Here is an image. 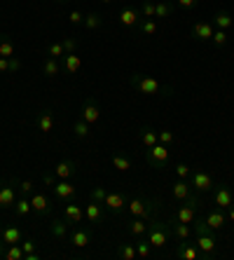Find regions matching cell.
I'll return each instance as SVG.
<instances>
[{"instance_id": "1", "label": "cell", "mask_w": 234, "mask_h": 260, "mask_svg": "<svg viewBox=\"0 0 234 260\" xmlns=\"http://www.w3.org/2000/svg\"><path fill=\"white\" fill-rule=\"evenodd\" d=\"M129 85H131L138 94H145V96H155V94H159V96H171V94H174L171 87L159 85L155 78H148L143 73H133L131 78H129Z\"/></svg>"}, {"instance_id": "2", "label": "cell", "mask_w": 234, "mask_h": 260, "mask_svg": "<svg viewBox=\"0 0 234 260\" xmlns=\"http://www.w3.org/2000/svg\"><path fill=\"white\" fill-rule=\"evenodd\" d=\"M171 239V230H169V223H162L159 218L148 223V242L152 244V248H164Z\"/></svg>"}, {"instance_id": "3", "label": "cell", "mask_w": 234, "mask_h": 260, "mask_svg": "<svg viewBox=\"0 0 234 260\" xmlns=\"http://www.w3.org/2000/svg\"><path fill=\"white\" fill-rule=\"evenodd\" d=\"M187 183L192 185V190L194 192H199V194H204V192H211L213 190V178H211V174H206L204 169H194L192 174H190V178H187Z\"/></svg>"}, {"instance_id": "4", "label": "cell", "mask_w": 234, "mask_h": 260, "mask_svg": "<svg viewBox=\"0 0 234 260\" xmlns=\"http://www.w3.org/2000/svg\"><path fill=\"white\" fill-rule=\"evenodd\" d=\"M194 244L197 248L202 251V260H213L216 258V235L211 232V235H194Z\"/></svg>"}, {"instance_id": "5", "label": "cell", "mask_w": 234, "mask_h": 260, "mask_svg": "<svg viewBox=\"0 0 234 260\" xmlns=\"http://www.w3.org/2000/svg\"><path fill=\"white\" fill-rule=\"evenodd\" d=\"M169 159V148L164 143H155L152 148H145V162L150 167H164Z\"/></svg>"}, {"instance_id": "6", "label": "cell", "mask_w": 234, "mask_h": 260, "mask_svg": "<svg viewBox=\"0 0 234 260\" xmlns=\"http://www.w3.org/2000/svg\"><path fill=\"white\" fill-rule=\"evenodd\" d=\"M213 206H218V209H222V211H227L229 206L234 204V197H232V190H229V185H225V183H220V185H213Z\"/></svg>"}, {"instance_id": "7", "label": "cell", "mask_w": 234, "mask_h": 260, "mask_svg": "<svg viewBox=\"0 0 234 260\" xmlns=\"http://www.w3.org/2000/svg\"><path fill=\"white\" fill-rule=\"evenodd\" d=\"M169 230H171V239H174V242H187V239L192 237V228L187 223L176 220V218L169 220Z\"/></svg>"}, {"instance_id": "8", "label": "cell", "mask_w": 234, "mask_h": 260, "mask_svg": "<svg viewBox=\"0 0 234 260\" xmlns=\"http://www.w3.org/2000/svg\"><path fill=\"white\" fill-rule=\"evenodd\" d=\"M30 206H33V213L36 216H49L52 213V202H49L47 194H42V192H33L30 194Z\"/></svg>"}, {"instance_id": "9", "label": "cell", "mask_w": 234, "mask_h": 260, "mask_svg": "<svg viewBox=\"0 0 234 260\" xmlns=\"http://www.w3.org/2000/svg\"><path fill=\"white\" fill-rule=\"evenodd\" d=\"M14 183L17 181H0V209H14L17 194H14Z\"/></svg>"}, {"instance_id": "10", "label": "cell", "mask_w": 234, "mask_h": 260, "mask_svg": "<svg viewBox=\"0 0 234 260\" xmlns=\"http://www.w3.org/2000/svg\"><path fill=\"white\" fill-rule=\"evenodd\" d=\"M103 206H108L110 213L120 216V213L126 211V197L122 192H108V194H106V202H103Z\"/></svg>"}, {"instance_id": "11", "label": "cell", "mask_w": 234, "mask_h": 260, "mask_svg": "<svg viewBox=\"0 0 234 260\" xmlns=\"http://www.w3.org/2000/svg\"><path fill=\"white\" fill-rule=\"evenodd\" d=\"M80 117H82L84 122H89V124H96L98 120H101V108H98L96 99H87L82 106V110H80Z\"/></svg>"}, {"instance_id": "12", "label": "cell", "mask_w": 234, "mask_h": 260, "mask_svg": "<svg viewBox=\"0 0 234 260\" xmlns=\"http://www.w3.org/2000/svg\"><path fill=\"white\" fill-rule=\"evenodd\" d=\"M52 192H54V197L59 202H71L73 197H75V192H78V190H75V185H73V183H68V181H56V185L54 188H52Z\"/></svg>"}, {"instance_id": "13", "label": "cell", "mask_w": 234, "mask_h": 260, "mask_svg": "<svg viewBox=\"0 0 234 260\" xmlns=\"http://www.w3.org/2000/svg\"><path fill=\"white\" fill-rule=\"evenodd\" d=\"M54 124H56V122H54V113H52L49 108H42L40 113L36 115V127L40 129L42 134H49L52 129H54Z\"/></svg>"}, {"instance_id": "14", "label": "cell", "mask_w": 234, "mask_h": 260, "mask_svg": "<svg viewBox=\"0 0 234 260\" xmlns=\"http://www.w3.org/2000/svg\"><path fill=\"white\" fill-rule=\"evenodd\" d=\"M206 225H209L211 230H222V228H225V223H227V213L222 211V209H211L209 213H206Z\"/></svg>"}, {"instance_id": "15", "label": "cell", "mask_w": 234, "mask_h": 260, "mask_svg": "<svg viewBox=\"0 0 234 260\" xmlns=\"http://www.w3.org/2000/svg\"><path fill=\"white\" fill-rule=\"evenodd\" d=\"M213 30H216V26L211 24V21H197L192 26V38L199 40V43H206V40L213 38Z\"/></svg>"}, {"instance_id": "16", "label": "cell", "mask_w": 234, "mask_h": 260, "mask_svg": "<svg viewBox=\"0 0 234 260\" xmlns=\"http://www.w3.org/2000/svg\"><path fill=\"white\" fill-rule=\"evenodd\" d=\"M63 218H66L71 225H80L84 220V209L80 204H75V202H68V204L63 206Z\"/></svg>"}, {"instance_id": "17", "label": "cell", "mask_w": 234, "mask_h": 260, "mask_svg": "<svg viewBox=\"0 0 234 260\" xmlns=\"http://www.w3.org/2000/svg\"><path fill=\"white\" fill-rule=\"evenodd\" d=\"M84 218H87L91 225H101L103 223V204L91 200L89 204L84 206Z\"/></svg>"}, {"instance_id": "18", "label": "cell", "mask_w": 234, "mask_h": 260, "mask_svg": "<svg viewBox=\"0 0 234 260\" xmlns=\"http://www.w3.org/2000/svg\"><path fill=\"white\" fill-rule=\"evenodd\" d=\"M176 258H183V260H199V258H202V251H199L194 244L178 242V248H176Z\"/></svg>"}, {"instance_id": "19", "label": "cell", "mask_w": 234, "mask_h": 260, "mask_svg": "<svg viewBox=\"0 0 234 260\" xmlns=\"http://www.w3.org/2000/svg\"><path fill=\"white\" fill-rule=\"evenodd\" d=\"M138 21H141V12L136 7H122L120 12V24L126 26V28H136Z\"/></svg>"}, {"instance_id": "20", "label": "cell", "mask_w": 234, "mask_h": 260, "mask_svg": "<svg viewBox=\"0 0 234 260\" xmlns=\"http://www.w3.org/2000/svg\"><path fill=\"white\" fill-rule=\"evenodd\" d=\"M0 239L10 246V244H21V239H24V232H21V228L19 225H7V228H3V235H0Z\"/></svg>"}, {"instance_id": "21", "label": "cell", "mask_w": 234, "mask_h": 260, "mask_svg": "<svg viewBox=\"0 0 234 260\" xmlns=\"http://www.w3.org/2000/svg\"><path fill=\"white\" fill-rule=\"evenodd\" d=\"M71 244L78 248H84L91 244V230L89 228H78V230L71 235Z\"/></svg>"}, {"instance_id": "22", "label": "cell", "mask_w": 234, "mask_h": 260, "mask_svg": "<svg viewBox=\"0 0 234 260\" xmlns=\"http://www.w3.org/2000/svg\"><path fill=\"white\" fill-rule=\"evenodd\" d=\"M174 218H176V220H180V223L192 225V220L197 218V209H192L190 204H185V202H183V206H180V209H176Z\"/></svg>"}, {"instance_id": "23", "label": "cell", "mask_w": 234, "mask_h": 260, "mask_svg": "<svg viewBox=\"0 0 234 260\" xmlns=\"http://www.w3.org/2000/svg\"><path fill=\"white\" fill-rule=\"evenodd\" d=\"M54 174H56V178H61V181H68V178L75 174V162H73V159H61V162L56 164Z\"/></svg>"}, {"instance_id": "24", "label": "cell", "mask_w": 234, "mask_h": 260, "mask_svg": "<svg viewBox=\"0 0 234 260\" xmlns=\"http://www.w3.org/2000/svg\"><path fill=\"white\" fill-rule=\"evenodd\" d=\"M68 220L66 218H54L52 220V225H49V232H52V237L54 239H63V237H68Z\"/></svg>"}, {"instance_id": "25", "label": "cell", "mask_w": 234, "mask_h": 260, "mask_svg": "<svg viewBox=\"0 0 234 260\" xmlns=\"http://www.w3.org/2000/svg\"><path fill=\"white\" fill-rule=\"evenodd\" d=\"M138 139H141V145H143V148H152L155 143H159V136H157V132L152 127H141Z\"/></svg>"}, {"instance_id": "26", "label": "cell", "mask_w": 234, "mask_h": 260, "mask_svg": "<svg viewBox=\"0 0 234 260\" xmlns=\"http://www.w3.org/2000/svg\"><path fill=\"white\" fill-rule=\"evenodd\" d=\"M126 211L136 218H143L145 220V197H133V200L126 202Z\"/></svg>"}, {"instance_id": "27", "label": "cell", "mask_w": 234, "mask_h": 260, "mask_svg": "<svg viewBox=\"0 0 234 260\" xmlns=\"http://www.w3.org/2000/svg\"><path fill=\"white\" fill-rule=\"evenodd\" d=\"M190 194H192V185H190L185 178H180V181L174 183V200L183 202V200H187Z\"/></svg>"}, {"instance_id": "28", "label": "cell", "mask_w": 234, "mask_h": 260, "mask_svg": "<svg viewBox=\"0 0 234 260\" xmlns=\"http://www.w3.org/2000/svg\"><path fill=\"white\" fill-rule=\"evenodd\" d=\"M59 73H61L59 59H54V56H47V59L42 61V75H45V78H56Z\"/></svg>"}, {"instance_id": "29", "label": "cell", "mask_w": 234, "mask_h": 260, "mask_svg": "<svg viewBox=\"0 0 234 260\" xmlns=\"http://www.w3.org/2000/svg\"><path fill=\"white\" fill-rule=\"evenodd\" d=\"M61 68L66 73H78L80 68H82V59H80L75 52L73 54H63V63H61Z\"/></svg>"}, {"instance_id": "30", "label": "cell", "mask_w": 234, "mask_h": 260, "mask_svg": "<svg viewBox=\"0 0 234 260\" xmlns=\"http://www.w3.org/2000/svg\"><path fill=\"white\" fill-rule=\"evenodd\" d=\"M117 258L120 260H136L138 253H136V244H117Z\"/></svg>"}, {"instance_id": "31", "label": "cell", "mask_w": 234, "mask_h": 260, "mask_svg": "<svg viewBox=\"0 0 234 260\" xmlns=\"http://www.w3.org/2000/svg\"><path fill=\"white\" fill-rule=\"evenodd\" d=\"M211 24L216 26V28H220V30H229L232 28V24H234V19H232V14L229 12H218Z\"/></svg>"}, {"instance_id": "32", "label": "cell", "mask_w": 234, "mask_h": 260, "mask_svg": "<svg viewBox=\"0 0 234 260\" xmlns=\"http://www.w3.org/2000/svg\"><path fill=\"white\" fill-rule=\"evenodd\" d=\"M14 213L19 218H28L33 213V206H30V200H26V194H21V200L14 202Z\"/></svg>"}, {"instance_id": "33", "label": "cell", "mask_w": 234, "mask_h": 260, "mask_svg": "<svg viewBox=\"0 0 234 260\" xmlns=\"http://www.w3.org/2000/svg\"><path fill=\"white\" fill-rule=\"evenodd\" d=\"M126 225H129V232H131L133 237H141V235H145V232H148V220H143V218L133 216Z\"/></svg>"}, {"instance_id": "34", "label": "cell", "mask_w": 234, "mask_h": 260, "mask_svg": "<svg viewBox=\"0 0 234 260\" xmlns=\"http://www.w3.org/2000/svg\"><path fill=\"white\" fill-rule=\"evenodd\" d=\"M91 124L89 122H84L82 117H80V120H75V124H73V134H75V139H89V134H91Z\"/></svg>"}, {"instance_id": "35", "label": "cell", "mask_w": 234, "mask_h": 260, "mask_svg": "<svg viewBox=\"0 0 234 260\" xmlns=\"http://www.w3.org/2000/svg\"><path fill=\"white\" fill-rule=\"evenodd\" d=\"M82 26H84V28H89V30H96V28H101V26H103V17L98 12H89L87 17H84Z\"/></svg>"}, {"instance_id": "36", "label": "cell", "mask_w": 234, "mask_h": 260, "mask_svg": "<svg viewBox=\"0 0 234 260\" xmlns=\"http://www.w3.org/2000/svg\"><path fill=\"white\" fill-rule=\"evenodd\" d=\"M24 248H21V244H10V246L5 248V260H24Z\"/></svg>"}, {"instance_id": "37", "label": "cell", "mask_w": 234, "mask_h": 260, "mask_svg": "<svg viewBox=\"0 0 234 260\" xmlns=\"http://www.w3.org/2000/svg\"><path fill=\"white\" fill-rule=\"evenodd\" d=\"M174 12V5L171 3H155V17L157 19H169Z\"/></svg>"}, {"instance_id": "38", "label": "cell", "mask_w": 234, "mask_h": 260, "mask_svg": "<svg viewBox=\"0 0 234 260\" xmlns=\"http://www.w3.org/2000/svg\"><path fill=\"white\" fill-rule=\"evenodd\" d=\"M136 28L141 30L143 36H155V33H157V24L152 21V19H141Z\"/></svg>"}, {"instance_id": "39", "label": "cell", "mask_w": 234, "mask_h": 260, "mask_svg": "<svg viewBox=\"0 0 234 260\" xmlns=\"http://www.w3.org/2000/svg\"><path fill=\"white\" fill-rule=\"evenodd\" d=\"M0 56H5V59L14 56V45L7 36H0Z\"/></svg>"}, {"instance_id": "40", "label": "cell", "mask_w": 234, "mask_h": 260, "mask_svg": "<svg viewBox=\"0 0 234 260\" xmlns=\"http://www.w3.org/2000/svg\"><path fill=\"white\" fill-rule=\"evenodd\" d=\"M113 167L117 171H129L131 169V159L124 157V155H113Z\"/></svg>"}, {"instance_id": "41", "label": "cell", "mask_w": 234, "mask_h": 260, "mask_svg": "<svg viewBox=\"0 0 234 260\" xmlns=\"http://www.w3.org/2000/svg\"><path fill=\"white\" fill-rule=\"evenodd\" d=\"M136 253H138V258H150L152 255V244L150 242H143V239H141V242H136Z\"/></svg>"}, {"instance_id": "42", "label": "cell", "mask_w": 234, "mask_h": 260, "mask_svg": "<svg viewBox=\"0 0 234 260\" xmlns=\"http://www.w3.org/2000/svg\"><path fill=\"white\" fill-rule=\"evenodd\" d=\"M227 30H220V28H216L213 30V38H211V43L216 45V47H225L227 45Z\"/></svg>"}, {"instance_id": "43", "label": "cell", "mask_w": 234, "mask_h": 260, "mask_svg": "<svg viewBox=\"0 0 234 260\" xmlns=\"http://www.w3.org/2000/svg\"><path fill=\"white\" fill-rule=\"evenodd\" d=\"M141 17H145V19L155 17V3H152V0H143V5H141Z\"/></svg>"}, {"instance_id": "44", "label": "cell", "mask_w": 234, "mask_h": 260, "mask_svg": "<svg viewBox=\"0 0 234 260\" xmlns=\"http://www.w3.org/2000/svg\"><path fill=\"white\" fill-rule=\"evenodd\" d=\"M106 194H108V190L103 188V185H96V188L91 190V200L98 202V204H103V202H106Z\"/></svg>"}, {"instance_id": "45", "label": "cell", "mask_w": 234, "mask_h": 260, "mask_svg": "<svg viewBox=\"0 0 234 260\" xmlns=\"http://www.w3.org/2000/svg\"><path fill=\"white\" fill-rule=\"evenodd\" d=\"M174 171H176V176H178V178H185V181H187V178H190V174H192V169H190L187 164H183V162H180V164H176V167H174Z\"/></svg>"}, {"instance_id": "46", "label": "cell", "mask_w": 234, "mask_h": 260, "mask_svg": "<svg viewBox=\"0 0 234 260\" xmlns=\"http://www.w3.org/2000/svg\"><path fill=\"white\" fill-rule=\"evenodd\" d=\"M157 136H159V143H164V145H171L174 143V132H169V129H162V132H157Z\"/></svg>"}, {"instance_id": "47", "label": "cell", "mask_w": 234, "mask_h": 260, "mask_svg": "<svg viewBox=\"0 0 234 260\" xmlns=\"http://www.w3.org/2000/svg\"><path fill=\"white\" fill-rule=\"evenodd\" d=\"M61 45H63V52H66V54H73V52L78 49V38H66Z\"/></svg>"}, {"instance_id": "48", "label": "cell", "mask_w": 234, "mask_h": 260, "mask_svg": "<svg viewBox=\"0 0 234 260\" xmlns=\"http://www.w3.org/2000/svg\"><path fill=\"white\" fill-rule=\"evenodd\" d=\"M47 54H49V56H54V59H59V56H63L66 52H63V45H61V43H54V45H49Z\"/></svg>"}, {"instance_id": "49", "label": "cell", "mask_w": 234, "mask_h": 260, "mask_svg": "<svg viewBox=\"0 0 234 260\" xmlns=\"http://www.w3.org/2000/svg\"><path fill=\"white\" fill-rule=\"evenodd\" d=\"M42 183H45V188H54L56 185V174H42Z\"/></svg>"}, {"instance_id": "50", "label": "cell", "mask_w": 234, "mask_h": 260, "mask_svg": "<svg viewBox=\"0 0 234 260\" xmlns=\"http://www.w3.org/2000/svg\"><path fill=\"white\" fill-rule=\"evenodd\" d=\"M176 3H178V7H183V10H194L199 0H176Z\"/></svg>"}, {"instance_id": "51", "label": "cell", "mask_w": 234, "mask_h": 260, "mask_svg": "<svg viewBox=\"0 0 234 260\" xmlns=\"http://www.w3.org/2000/svg\"><path fill=\"white\" fill-rule=\"evenodd\" d=\"M68 19H71V24L78 26V24H82V21H84V14H82V12H78V10H73L71 17H68Z\"/></svg>"}, {"instance_id": "52", "label": "cell", "mask_w": 234, "mask_h": 260, "mask_svg": "<svg viewBox=\"0 0 234 260\" xmlns=\"http://www.w3.org/2000/svg\"><path fill=\"white\" fill-rule=\"evenodd\" d=\"M17 185H19V190H21V194L33 192V181H21V183H17Z\"/></svg>"}, {"instance_id": "53", "label": "cell", "mask_w": 234, "mask_h": 260, "mask_svg": "<svg viewBox=\"0 0 234 260\" xmlns=\"http://www.w3.org/2000/svg\"><path fill=\"white\" fill-rule=\"evenodd\" d=\"M10 73H19V68H21V61L19 59H14V56H10Z\"/></svg>"}, {"instance_id": "54", "label": "cell", "mask_w": 234, "mask_h": 260, "mask_svg": "<svg viewBox=\"0 0 234 260\" xmlns=\"http://www.w3.org/2000/svg\"><path fill=\"white\" fill-rule=\"evenodd\" d=\"M5 71H10V61L5 56H0V73H5Z\"/></svg>"}, {"instance_id": "55", "label": "cell", "mask_w": 234, "mask_h": 260, "mask_svg": "<svg viewBox=\"0 0 234 260\" xmlns=\"http://www.w3.org/2000/svg\"><path fill=\"white\" fill-rule=\"evenodd\" d=\"M225 213H227V220H229V223H234V204L229 206V209H227Z\"/></svg>"}, {"instance_id": "56", "label": "cell", "mask_w": 234, "mask_h": 260, "mask_svg": "<svg viewBox=\"0 0 234 260\" xmlns=\"http://www.w3.org/2000/svg\"><path fill=\"white\" fill-rule=\"evenodd\" d=\"M5 246H7V244L0 239V258H5Z\"/></svg>"}, {"instance_id": "57", "label": "cell", "mask_w": 234, "mask_h": 260, "mask_svg": "<svg viewBox=\"0 0 234 260\" xmlns=\"http://www.w3.org/2000/svg\"><path fill=\"white\" fill-rule=\"evenodd\" d=\"M101 3H106V5H110V3H113V0H101Z\"/></svg>"}, {"instance_id": "58", "label": "cell", "mask_w": 234, "mask_h": 260, "mask_svg": "<svg viewBox=\"0 0 234 260\" xmlns=\"http://www.w3.org/2000/svg\"><path fill=\"white\" fill-rule=\"evenodd\" d=\"M0 235H3V225H0Z\"/></svg>"}, {"instance_id": "59", "label": "cell", "mask_w": 234, "mask_h": 260, "mask_svg": "<svg viewBox=\"0 0 234 260\" xmlns=\"http://www.w3.org/2000/svg\"><path fill=\"white\" fill-rule=\"evenodd\" d=\"M59 3H66V0H59Z\"/></svg>"}]
</instances>
